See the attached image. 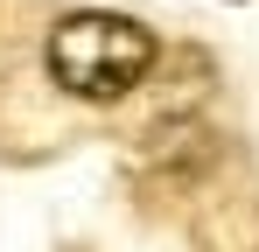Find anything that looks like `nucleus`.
Masks as SVG:
<instances>
[{"mask_svg":"<svg viewBox=\"0 0 259 252\" xmlns=\"http://www.w3.org/2000/svg\"><path fill=\"white\" fill-rule=\"evenodd\" d=\"M154 56H161L154 28H140L133 14H105V7L63 14L49 28V49H42L49 77L63 84L70 98H91V105H112V98H126L133 84H147Z\"/></svg>","mask_w":259,"mask_h":252,"instance_id":"obj_1","label":"nucleus"}]
</instances>
